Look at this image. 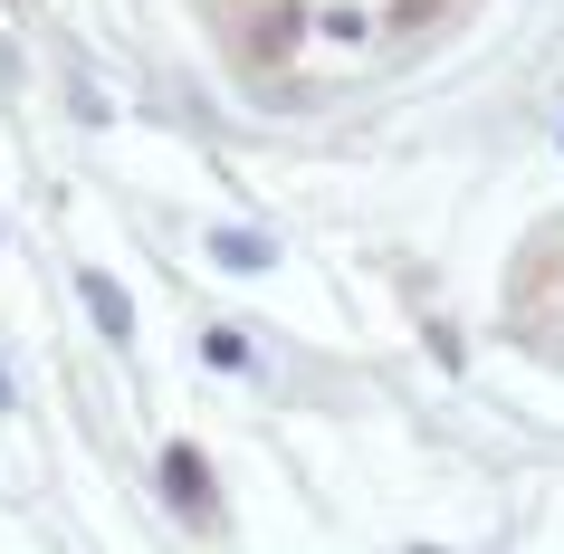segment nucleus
I'll return each mask as SVG.
<instances>
[{"mask_svg": "<svg viewBox=\"0 0 564 554\" xmlns=\"http://www.w3.org/2000/svg\"><path fill=\"white\" fill-rule=\"evenodd\" d=\"M87 306H96V325H106V335H124V296L106 287V278H87Z\"/></svg>", "mask_w": 564, "mask_h": 554, "instance_id": "f257e3e1", "label": "nucleus"}, {"mask_svg": "<svg viewBox=\"0 0 564 554\" xmlns=\"http://www.w3.org/2000/svg\"><path fill=\"white\" fill-rule=\"evenodd\" d=\"M163 478H173V497H182V507H202V468L182 459V449H173V459H163Z\"/></svg>", "mask_w": 564, "mask_h": 554, "instance_id": "f03ea898", "label": "nucleus"}, {"mask_svg": "<svg viewBox=\"0 0 564 554\" xmlns=\"http://www.w3.org/2000/svg\"><path fill=\"white\" fill-rule=\"evenodd\" d=\"M220 259H230V268H268V239H249V230H230V239H220Z\"/></svg>", "mask_w": 564, "mask_h": 554, "instance_id": "7ed1b4c3", "label": "nucleus"}]
</instances>
